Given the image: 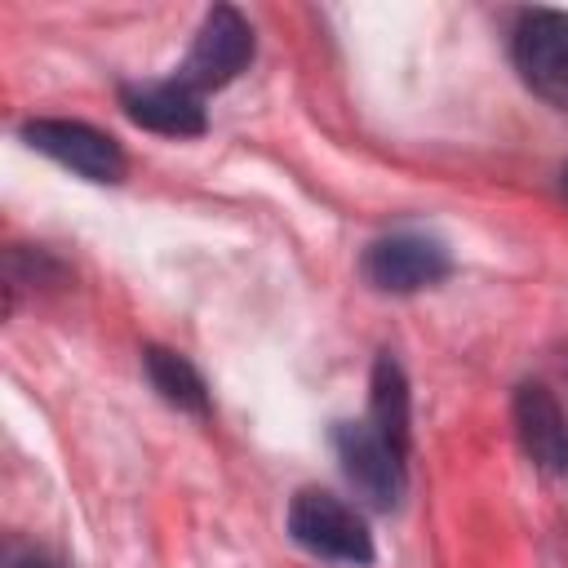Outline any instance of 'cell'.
I'll use <instances>...</instances> for the list:
<instances>
[{"label":"cell","mask_w":568,"mask_h":568,"mask_svg":"<svg viewBox=\"0 0 568 568\" xmlns=\"http://www.w3.org/2000/svg\"><path fill=\"white\" fill-rule=\"evenodd\" d=\"M288 537L324 559V564H346V568H364L373 564V532L364 524V515L355 506H346L342 497L324 493V488H297L288 501Z\"/></svg>","instance_id":"6da1fadb"},{"label":"cell","mask_w":568,"mask_h":568,"mask_svg":"<svg viewBox=\"0 0 568 568\" xmlns=\"http://www.w3.org/2000/svg\"><path fill=\"white\" fill-rule=\"evenodd\" d=\"M333 453L342 462V475L351 479V488L377 506V510H395L404 488H408V453H399L368 417L359 422H337L333 426Z\"/></svg>","instance_id":"7a4b0ae2"},{"label":"cell","mask_w":568,"mask_h":568,"mask_svg":"<svg viewBox=\"0 0 568 568\" xmlns=\"http://www.w3.org/2000/svg\"><path fill=\"white\" fill-rule=\"evenodd\" d=\"M364 280L377 293H422L435 288L453 275V253L444 240L426 235V231H390L382 240H373L359 257Z\"/></svg>","instance_id":"3957f363"},{"label":"cell","mask_w":568,"mask_h":568,"mask_svg":"<svg viewBox=\"0 0 568 568\" xmlns=\"http://www.w3.org/2000/svg\"><path fill=\"white\" fill-rule=\"evenodd\" d=\"M510 58L524 84L568 115V13L528 9L510 31Z\"/></svg>","instance_id":"277c9868"},{"label":"cell","mask_w":568,"mask_h":568,"mask_svg":"<svg viewBox=\"0 0 568 568\" xmlns=\"http://www.w3.org/2000/svg\"><path fill=\"white\" fill-rule=\"evenodd\" d=\"M248 62H253V27L244 22L240 9L213 4L178 67V80L204 98V93L231 84Z\"/></svg>","instance_id":"5b68a950"},{"label":"cell","mask_w":568,"mask_h":568,"mask_svg":"<svg viewBox=\"0 0 568 568\" xmlns=\"http://www.w3.org/2000/svg\"><path fill=\"white\" fill-rule=\"evenodd\" d=\"M22 138L40 155H49L53 164H62L89 182H120L129 173L120 142L111 133L84 124V120H27Z\"/></svg>","instance_id":"8992f818"},{"label":"cell","mask_w":568,"mask_h":568,"mask_svg":"<svg viewBox=\"0 0 568 568\" xmlns=\"http://www.w3.org/2000/svg\"><path fill=\"white\" fill-rule=\"evenodd\" d=\"M524 457L546 475H568V413L541 382H524L510 404Z\"/></svg>","instance_id":"52a82bcc"},{"label":"cell","mask_w":568,"mask_h":568,"mask_svg":"<svg viewBox=\"0 0 568 568\" xmlns=\"http://www.w3.org/2000/svg\"><path fill=\"white\" fill-rule=\"evenodd\" d=\"M120 106L133 124H142L151 133H164V138H200L209 129L204 98L195 89H186L178 75L173 80H151V84H124Z\"/></svg>","instance_id":"ba28073f"},{"label":"cell","mask_w":568,"mask_h":568,"mask_svg":"<svg viewBox=\"0 0 568 568\" xmlns=\"http://www.w3.org/2000/svg\"><path fill=\"white\" fill-rule=\"evenodd\" d=\"M368 422L399 448L408 453V422H413V404H408V382L395 355H377L373 377H368Z\"/></svg>","instance_id":"9c48e42d"},{"label":"cell","mask_w":568,"mask_h":568,"mask_svg":"<svg viewBox=\"0 0 568 568\" xmlns=\"http://www.w3.org/2000/svg\"><path fill=\"white\" fill-rule=\"evenodd\" d=\"M142 368L155 386V395L164 404H173L178 413H191V417H204L209 413V386L204 377L195 373V364L169 346H146L142 351Z\"/></svg>","instance_id":"30bf717a"},{"label":"cell","mask_w":568,"mask_h":568,"mask_svg":"<svg viewBox=\"0 0 568 568\" xmlns=\"http://www.w3.org/2000/svg\"><path fill=\"white\" fill-rule=\"evenodd\" d=\"M4 568H67V564H62V559H53L49 550L22 546V550H9V555H4Z\"/></svg>","instance_id":"8fae6325"},{"label":"cell","mask_w":568,"mask_h":568,"mask_svg":"<svg viewBox=\"0 0 568 568\" xmlns=\"http://www.w3.org/2000/svg\"><path fill=\"white\" fill-rule=\"evenodd\" d=\"M564 195H568V169H564Z\"/></svg>","instance_id":"7c38bea8"}]
</instances>
